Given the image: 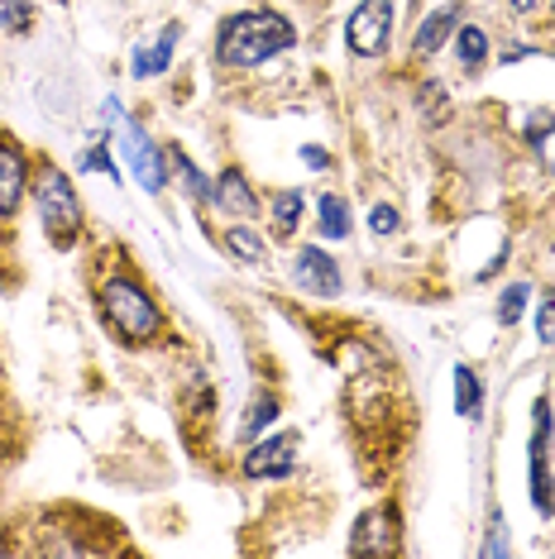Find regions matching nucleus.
Instances as JSON below:
<instances>
[{
	"mask_svg": "<svg viewBox=\"0 0 555 559\" xmlns=\"http://www.w3.org/2000/svg\"><path fill=\"white\" fill-rule=\"evenodd\" d=\"M287 48H297V29L278 10H239V15L221 20L216 29V62L231 72L263 68L269 58L287 53Z\"/></svg>",
	"mask_w": 555,
	"mask_h": 559,
	"instance_id": "nucleus-1",
	"label": "nucleus"
},
{
	"mask_svg": "<svg viewBox=\"0 0 555 559\" xmlns=\"http://www.w3.org/2000/svg\"><path fill=\"white\" fill-rule=\"evenodd\" d=\"M96 311H101V321H106L110 335L125 340V345H149V340L163 335V307L130 273H116V277L101 283Z\"/></svg>",
	"mask_w": 555,
	"mask_h": 559,
	"instance_id": "nucleus-2",
	"label": "nucleus"
},
{
	"mask_svg": "<svg viewBox=\"0 0 555 559\" xmlns=\"http://www.w3.org/2000/svg\"><path fill=\"white\" fill-rule=\"evenodd\" d=\"M29 192H34V206H39V225H44L48 245H54V249H72V245H78V235L86 230V211H82L78 182H72L58 163H39Z\"/></svg>",
	"mask_w": 555,
	"mask_h": 559,
	"instance_id": "nucleus-3",
	"label": "nucleus"
},
{
	"mask_svg": "<svg viewBox=\"0 0 555 559\" xmlns=\"http://www.w3.org/2000/svg\"><path fill=\"white\" fill-rule=\"evenodd\" d=\"M110 130H116V144L110 148H120V158H125V168L134 173V182L144 187L149 197H163V187H168V144H154L134 116H120Z\"/></svg>",
	"mask_w": 555,
	"mask_h": 559,
	"instance_id": "nucleus-4",
	"label": "nucleus"
},
{
	"mask_svg": "<svg viewBox=\"0 0 555 559\" xmlns=\"http://www.w3.org/2000/svg\"><path fill=\"white\" fill-rule=\"evenodd\" d=\"M393 24H398V0H359L355 15L345 24V44L355 58H383L393 44Z\"/></svg>",
	"mask_w": 555,
	"mask_h": 559,
	"instance_id": "nucleus-5",
	"label": "nucleus"
},
{
	"mask_svg": "<svg viewBox=\"0 0 555 559\" xmlns=\"http://www.w3.org/2000/svg\"><path fill=\"white\" fill-rule=\"evenodd\" d=\"M293 283L307 292V297H317V301H335L340 292H345V273H340V263L331 259V249L302 245L293 253Z\"/></svg>",
	"mask_w": 555,
	"mask_h": 559,
	"instance_id": "nucleus-6",
	"label": "nucleus"
},
{
	"mask_svg": "<svg viewBox=\"0 0 555 559\" xmlns=\"http://www.w3.org/2000/svg\"><path fill=\"white\" fill-rule=\"evenodd\" d=\"M297 444H302L297 430H278V436L255 440L245 450V460H239V474L255 478V483H263V478H287V474H293V464H297Z\"/></svg>",
	"mask_w": 555,
	"mask_h": 559,
	"instance_id": "nucleus-7",
	"label": "nucleus"
},
{
	"mask_svg": "<svg viewBox=\"0 0 555 559\" xmlns=\"http://www.w3.org/2000/svg\"><path fill=\"white\" fill-rule=\"evenodd\" d=\"M29 158H24V148L0 130V221H15V211L24 206V197H29Z\"/></svg>",
	"mask_w": 555,
	"mask_h": 559,
	"instance_id": "nucleus-8",
	"label": "nucleus"
},
{
	"mask_svg": "<svg viewBox=\"0 0 555 559\" xmlns=\"http://www.w3.org/2000/svg\"><path fill=\"white\" fill-rule=\"evenodd\" d=\"M355 555H393L398 550V507H369L350 531Z\"/></svg>",
	"mask_w": 555,
	"mask_h": 559,
	"instance_id": "nucleus-9",
	"label": "nucleus"
},
{
	"mask_svg": "<svg viewBox=\"0 0 555 559\" xmlns=\"http://www.w3.org/2000/svg\"><path fill=\"white\" fill-rule=\"evenodd\" d=\"M178 39H182V24L168 20V24H163V29L154 34V44H139L134 53H130V78H134V82H149V78H158V72H168Z\"/></svg>",
	"mask_w": 555,
	"mask_h": 559,
	"instance_id": "nucleus-10",
	"label": "nucleus"
},
{
	"mask_svg": "<svg viewBox=\"0 0 555 559\" xmlns=\"http://www.w3.org/2000/svg\"><path fill=\"white\" fill-rule=\"evenodd\" d=\"M456 29H460V0H450V5H436L432 15L416 24V34H412V53H416V58H436L440 48L456 39Z\"/></svg>",
	"mask_w": 555,
	"mask_h": 559,
	"instance_id": "nucleus-11",
	"label": "nucleus"
},
{
	"mask_svg": "<svg viewBox=\"0 0 555 559\" xmlns=\"http://www.w3.org/2000/svg\"><path fill=\"white\" fill-rule=\"evenodd\" d=\"M211 201H216L231 221H255V215H259V197H255V187H249V177L239 168H225L216 177V197H211Z\"/></svg>",
	"mask_w": 555,
	"mask_h": 559,
	"instance_id": "nucleus-12",
	"label": "nucleus"
},
{
	"mask_svg": "<svg viewBox=\"0 0 555 559\" xmlns=\"http://www.w3.org/2000/svg\"><path fill=\"white\" fill-rule=\"evenodd\" d=\"M168 182H178L182 197L197 201V206H206V201L216 197V182H211V177L192 163V154H187V148H178V144H168Z\"/></svg>",
	"mask_w": 555,
	"mask_h": 559,
	"instance_id": "nucleus-13",
	"label": "nucleus"
},
{
	"mask_svg": "<svg viewBox=\"0 0 555 559\" xmlns=\"http://www.w3.org/2000/svg\"><path fill=\"white\" fill-rule=\"evenodd\" d=\"M456 412L464 421H484V378L470 364H456Z\"/></svg>",
	"mask_w": 555,
	"mask_h": 559,
	"instance_id": "nucleus-14",
	"label": "nucleus"
},
{
	"mask_svg": "<svg viewBox=\"0 0 555 559\" xmlns=\"http://www.w3.org/2000/svg\"><path fill=\"white\" fill-rule=\"evenodd\" d=\"M221 245H225V253L231 259H239V263H249V269H259V263H269V245L249 230V221H235L231 230L221 235Z\"/></svg>",
	"mask_w": 555,
	"mask_h": 559,
	"instance_id": "nucleus-15",
	"label": "nucleus"
},
{
	"mask_svg": "<svg viewBox=\"0 0 555 559\" xmlns=\"http://www.w3.org/2000/svg\"><path fill=\"white\" fill-rule=\"evenodd\" d=\"M456 53H460V68L464 72H484L488 68V29L484 24H464L456 29Z\"/></svg>",
	"mask_w": 555,
	"mask_h": 559,
	"instance_id": "nucleus-16",
	"label": "nucleus"
},
{
	"mask_svg": "<svg viewBox=\"0 0 555 559\" xmlns=\"http://www.w3.org/2000/svg\"><path fill=\"white\" fill-rule=\"evenodd\" d=\"M269 215H273V235L278 239H287L302 225V215H307V197L297 192V187H283V192L273 197V206H269Z\"/></svg>",
	"mask_w": 555,
	"mask_h": 559,
	"instance_id": "nucleus-17",
	"label": "nucleus"
},
{
	"mask_svg": "<svg viewBox=\"0 0 555 559\" xmlns=\"http://www.w3.org/2000/svg\"><path fill=\"white\" fill-rule=\"evenodd\" d=\"M317 230L326 239H345L350 235V206H345V197H335V192H321L317 197Z\"/></svg>",
	"mask_w": 555,
	"mask_h": 559,
	"instance_id": "nucleus-18",
	"label": "nucleus"
},
{
	"mask_svg": "<svg viewBox=\"0 0 555 559\" xmlns=\"http://www.w3.org/2000/svg\"><path fill=\"white\" fill-rule=\"evenodd\" d=\"M527 301H532V283H508L498 292V307H494V316H498V325H517L522 321V311H527Z\"/></svg>",
	"mask_w": 555,
	"mask_h": 559,
	"instance_id": "nucleus-19",
	"label": "nucleus"
},
{
	"mask_svg": "<svg viewBox=\"0 0 555 559\" xmlns=\"http://www.w3.org/2000/svg\"><path fill=\"white\" fill-rule=\"evenodd\" d=\"M78 173H101L106 182H120V168H116V158H110V144L106 139H92V144L78 154Z\"/></svg>",
	"mask_w": 555,
	"mask_h": 559,
	"instance_id": "nucleus-20",
	"label": "nucleus"
},
{
	"mask_svg": "<svg viewBox=\"0 0 555 559\" xmlns=\"http://www.w3.org/2000/svg\"><path fill=\"white\" fill-rule=\"evenodd\" d=\"M34 24L29 0H0V34H24Z\"/></svg>",
	"mask_w": 555,
	"mask_h": 559,
	"instance_id": "nucleus-21",
	"label": "nucleus"
},
{
	"mask_svg": "<svg viewBox=\"0 0 555 559\" xmlns=\"http://www.w3.org/2000/svg\"><path fill=\"white\" fill-rule=\"evenodd\" d=\"M278 412H283V406H278V397H259L255 406H249V416H245V426H239V436L255 440L263 426H273V421H278Z\"/></svg>",
	"mask_w": 555,
	"mask_h": 559,
	"instance_id": "nucleus-22",
	"label": "nucleus"
},
{
	"mask_svg": "<svg viewBox=\"0 0 555 559\" xmlns=\"http://www.w3.org/2000/svg\"><path fill=\"white\" fill-rule=\"evenodd\" d=\"M555 134V110H532V116H527V130H522V139L532 148H546V139Z\"/></svg>",
	"mask_w": 555,
	"mask_h": 559,
	"instance_id": "nucleus-23",
	"label": "nucleus"
},
{
	"mask_svg": "<svg viewBox=\"0 0 555 559\" xmlns=\"http://www.w3.org/2000/svg\"><path fill=\"white\" fill-rule=\"evenodd\" d=\"M536 340L541 345H555V292L536 301Z\"/></svg>",
	"mask_w": 555,
	"mask_h": 559,
	"instance_id": "nucleus-24",
	"label": "nucleus"
},
{
	"mask_svg": "<svg viewBox=\"0 0 555 559\" xmlns=\"http://www.w3.org/2000/svg\"><path fill=\"white\" fill-rule=\"evenodd\" d=\"M512 550V540H508V526H503V512L494 507V516H488V540H484V555L494 559V555H508Z\"/></svg>",
	"mask_w": 555,
	"mask_h": 559,
	"instance_id": "nucleus-25",
	"label": "nucleus"
},
{
	"mask_svg": "<svg viewBox=\"0 0 555 559\" xmlns=\"http://www.w3.org/2000/svg\"><path fill=\"white\" fill-rule=\"evenodd\" d=\"M398 225H402V215H398V206H388V201H378V206L369 211V230L374 235H398Z\"/></svg>",
	"mask_w": 555,
	"mask_h": 559,
	"instance_id": "nucleus-26",
	"label": "nucleus"
},
{
	"mask_svg": "<svg viewBox=\"0 0 555 559\" xmlns=\"http://www.w3.org/2000/svg\"><path fill=\"white\" fill-rule=\"evenodd\" d=\"M297 158L307 163V168H317V173L331 168V154H326V148H317V144H302V148H297Z\"/></svg>",
	"mask_w": 555,
	"mask_h": 559,
	"instance_id": "nucleus-27",
	"label": "nucleus"
},
{
	"mask_svg": "<svg viewBox=\"0 0 555 559\" xmlns=\"http://www.w3.org/2000/svg\"><path fill=\"white\" fill-rule=\"evenodd\" d=\"M532 53H541V48H532V44H517V48H503V62H522V58H532Z\"/></svg>",
	"mask_w": 555,
	"mask_h": 559,
	"instance_id": "nucleus-28",
	"label": "nucleus"
},
{
	"mask_svg": "<svg viewBox=\"0 0 555 559\" xmlns=\"http://www.w3.org/2000/svg\"><path fill=\"white\" fill-rule=\"evenodd\" d=\"M536 5H541V0H508V10H512V15H532Z\"/></svg>",
	"mask_w": 555,
	"mask_h": 559,
	"instance_id": "nucleus-29",
	"label": "nucleus"
},
{
	"mask_svg": "<svg viewBox=\"0 0 555 559\" xmlns=\"http://www.w3.org/2000/svg\"><path fill=\"white\" fill-rule=\"evenodd\" d=\"M503 263H508V249H498V259H494V263H488V269H484V273H479V277H494V273L503 269Z\"/></svg>",
	"mask_w": 555,
	"mask_h": 559,
	"instance_id": "nucleus-30",
	"label": "nucleus"
},
{
	"mask_svg": "<svg viewBox=\"0 0 555 559\" xmlns=\"http://www.w3.org/2000/svg\"><path fill=\"white\" fill-rule=\"evenodd\" d=\"M551 173H555V158H551Z\"/></svg>",
	"mask_w": 555,
	"mask_h": 559,
	"instance_id": "nucleus-31",
	"label": "nucleus"
},
{
	"mask_svg": "<svg viewBox=\"0 0 555 559\" xmlns=\"http://www.w3.org/2000/svg\"><path fill=\"white\" fill-rule=\"evenodd\" d=\"M0 245H5V235H0Z\"/></svg>",
	"mask_w": 555,
	"mask_h": 559,
	"instance_id": "nucleus-32",
	"label": "nucleus"
},
{
	"mask_svg": "<svg viewBox=\"0 0 555 559\" xmlns=\"http://www.w3.org/2000/svg\"><path fill=\"white\" fill-rule=\"evenodd\" d=\"M551 10H555V0H551Z\"/></svg>",
	"mask_w": 555,
	"mask_h": 559,
	"instance_id": "nucleus-33",
	"label": "nucleus"
}]
</instances>
